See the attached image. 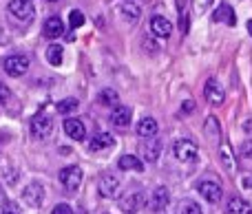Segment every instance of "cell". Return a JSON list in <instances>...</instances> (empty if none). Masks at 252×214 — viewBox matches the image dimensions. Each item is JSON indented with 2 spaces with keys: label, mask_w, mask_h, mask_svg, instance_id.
<instances>
[{
  "label": "cell",
  "mask_w": 252,
  "mask_h": 214,
  "mask_svg": "<svg viewBox=\"0 0 252 214\" xmlns=\"http://www.w3.org/2000/svg\"><path fill=\"white\" fill-rule=\"evenodd\" d=\"M51 214H73V208H71L69 203H58L51 210Z\"/></svg>",
  "instance_id": "30"
},
{
  "label": "cell",
  "mask_w": 252,
  "mask_h": 214,
  "mask_svg": "<svg viewBox=\"0 0 252 214\" xmlns=\"http://www.w3.org/2000/svg\"><path fill=\"white\" fill-rule=\"evenodd\" d=\"M115 146V139L111 133H95V135L89 139V150L91 153H102V150H109Z\"/></svg>",
  "instance_id": "11"
},
{
  "label": "cell",
  "mask_w": 252,
  "mask_h": 214,
  "mask_svg": "<svg viewBox=\"0 0 252 214\" xmlns=\"http://www.w3.org/2000/svg\"><path fill=\"white\" fill-rule=\"evenodd\" d=\"M179 214H204L199 208V203L192 201V199H184L182 203H179Z\"/></svg>",
  "instance_id": "26"
},
{
  "label": "cell",
  "mask_w": 252,
  "mask_h": 214,
  "mask_svg": "<svg viewBox=\"0 0 252 214\" xmlns=\"http://www.w3.org/2000/svg\"><path fill=\"white\" fill-rule=\"evenodd\" d=\"M244 131H246V133H252V119H248V122L244 124Z\"/></svg>",
  "instance_id": "37"
},
{
  "label": "cell",
  "mask_w": 252,
  "mask_h": 214,
  "mask_svg": "<svg viewBox=\"0 0 252 214\" xmlns=\"http://www.w3.org/2000/svg\"><path fill=\"white\" fill-rule=\"evenodd\" d=\"M69 25L73 27V29H78V27L84 25V13L80 11V9H73V11L69 13Z\"/></svg>",
  "instance_id": "29"
},
{
  "label": "cell",
  "mask_w": 252,
  "mask_h": 214,
  "mask_svg": "<svg viewBox=\"0 0 252 214\" xmlns=\"http://www.w3.org/2000/svg\"><path fill=\"white\" fill-rule=\"evenodd\" d=\"M226 210H228V214H252V206L241 197H230Z\"/></svg>",
  "instance_id": "18"
},
{
  "label": "cell",
  "mask_w": 252,
  "mask_h": 214,
  "mask_svg": "<svg viewBox=\"0 0 252 214\" xmlns=\"http://www.w3.org/2000/svg\"><path fill=\"white\" fill-rule=\"evenodd\" d=\"M100 194L102 197H106V199H111V197H115L118 194V190H120V177L118 175H102V179H100Z\"/></svg>",
  "instance_id": "13"
},
{
  "label": "cell",
  "mask_w": 252,
  "mask_h": 214,
  "mask_svg": "<svg viewBox=\"0 0 252 214\" xmlns=\"http://www.w3.org/2000/svg\"><path fill=\"white\" fill-rule=\"evenodd\" d=\"M51 131H53V122L49 115L38 113L31 119V137H35V139H47V137L51 135Z\"/></svg>",
  "instance_id": "3"
},
{
  "label": "cell",
  "mask_w": 252,
  "mask_h": 214,
  "mask_svg": "<svg viewBox=\"0 0 252 214\" xmlns=\"http://www.w3.org/2000/svg\"><path fill=\"white\" fill-rule=\"evenodd\" d=\"M42 199H44V188L38 184V181L29 184L25 188V192H22V201H25L27 206H31V208H40L42 206Z\"/></svg>",
  "instance_id": "8"
},
{
  "label": "cell",
  "mask_w": 252,
  "mask_h": 214,
  "mask_svg": "<svg viewBox=\"0 0 252 214\" xmlns=\"http://www.w3.org/2000/svg\"><path fill=\"white\" fill-rule=\"evenodd\" d=\"M206 133H213L215 137H219V124L215 117H208V124H206Z\"/></svg>",
  "instance_id": "32"
},
{
  "label": "cell",
  "mask_w": 252,
  "mask_h": 214,
  "mask_svg": "<svg viewBox=\"0 0 252 214\" xmlns=\"http://www.w3.org/2000/svg\"><path fill=\"white\" fill-rule=\"evenodd\" d=\"M97 102H100V106H113L120 102V95H118V91H113V88H104V91L97 95Z\"/></svg>",
  "instance_id": "23"
},
{
  "label": "cell",
  "mask_w": 252,
  "mask_h": 214,
  "mask_svg": "<svg viewBox=\"0 0 252 214\" xmlns=\"http://www.w3.org/2000/svg\"><path fill=\"white\" fill-rule=\"evenodd\" d=\"M120 170H135V172H142L144 170V163L139 157H135V155H124L122 159H120Z\"/></svg>",
  "instance_id": "21"
},
{
  "label": "cell",
  "mask_w": 252,
  "mask_h": 214,
  "mask_svg": "<svg viewBox=\"0 0 252 214\" xmlns=\"http://www.w3.org/2000/svg\"><path fill=\"white\" fill-rule=\"evenodd\" d=\"M182 31L184 33L188 31V16H182Z\"/></svg>",
  "instance_id": "36"
},
{
  "label": "cell",
  "mask_w": 252,
  "mask_h": 214,
  "mask_svg": "<svg viewBox=\"0 0 252 214\" xmlns=\"http://www.w3.org/2000/svg\"><path fill=\"white\" fill-rule=\"evenodd\" d=\"M49 2H58V0H49Z\"/></svg>",
  "instance_id": "41"
},
{
  "label": "cell",
  "mask_w": 252,
  "mask_h": 214,
  "mask_svg": "<svg viewBox=\"0 0 252 214\" xmlns=\"http://www.w3.org/2000/svg\"><path fill=\"white\" fill-rule=\"evenodd\" d=\"M197 190H199V194L208 203H219L221 201V197H223V190H221V186H219L217 181H201V184L197 186Z\"/></svg>",
  "instance_id": "7"
},
{
  "label": "cell",
  "mask_w": 252,
  "mask_h": 214,
  "mask_svg": "<svg viewBox=\"0 0 252 214\" xmlns=\"http://www.w3.org/2000/svg\"><path fill=\"white\" fill-rule=\"evenodd\" d=\"M144 206H146V197L142 192H128L126 197L120 199V210L124 214H135L144 210Z\"/></svg>",
  "instance_id": "5"
},
{
  "label": "cell",
  "mask_w": 252,
  "mask_h": 214,
  "mask_svg": "<svg viewBox=\"0 0 252 214\" xmlns=\"http://www.w3.org/2000/svg\"><path fill=\"white\" fill-rule=\"evenodd\" d=\"M0 214H20V210H18L11 201H4L2 206H0Z\"/></svg>",
  "instance_id": "31"
},
{
  "label": "cell",
  "mask_w": 252,
  "mask_h": 214,
  "mask_svg": "<svg viewBox=\"0 0 252 214\" xmlns=\"http://www.w3.org/2000/svg\"><path fill=\"white\" fill-rule=\"evenodd\" d=\"M60 184L64 186L69 192H75V190L82 186V168L80 166H66L60 170Z\"/></svg>",
  "instance_id": "1"
},
{
  "label": "cell",
  "mask_w": 252,
  "mask_h": 214,
  "mask_svg": "<svg viewBox=\"0 0 252 214\" xmlns=\"http://www.w3.org/2000/svg\"><path fill=\"white\" fill-rule=\"evenodd\" d=\"M0 199H2V188H0Z\"/></svg>",
  "instance_id": "40"
},
{
  "label": "cell",
  "mask_w": 252,
  "mask_h": 214,
  "mask_svg": "<svg viewBox=\"0 0 252 214\" xmlns=\"http://www.w3.org/2000/svg\"><path fill=\"white\" fill-rule=\"evenodd\" d=\"M204 95H206V100H208L213 106L223 104V100H226V91H223V86L217 82V80H208V82H206Z\"/></svg>",
  "instance_id": "9"
},
{
  "label": "cell",
  "mask_w": 252,
  "mask_h": 214,
  "mask_svg": "<svg viewBox=\"0 0 252 214\" xmlns=\"http://www.w3.org/2000/svg\"><path fill=\"white\" fill-rule=\"evenodd\" d=\"M64 133L71 137V139H75V141H82L84 137H87V126H84V122L82 119H78V117H66L64 119Z\"/></svg>",
  "instance_id": "10"
},
{
  "label": "cell",
  "mask_w": 252,
  "mask_h": 214,
  "mask_svg": "<svg viewBox=\"0 0 252 214\" xmlns=\"http://www.w3.org/2000/svg\"><path fill=\"white\" fill-rule=\"evenodd\" d=\"M58 113L60 115H71V113H75V110L80 108V104H78V100H73V97H69V100H62V102H58Z\"/></svg>",
  "instance_id": "24"
},
{
  "label": "cell",
  "mask_w": 252,
  "mask_h": 214,
  "mask_svg": "<svg viewBox=\"0 0 252 214\" xmlns=\"http://www.w3.org/2000/svg\"><path fill=\"white\" fill-rule=\"evenodd\" d=\"M120 13H122L128 22H137L139 16H142V9H139L137 4H133V2H122L120 4Z\"/></svg>",
  "instance_id": "22"
},
{
  "label": "cell",
  "mask_w": 252,
  "mask_h": 214,
  "mask_svg": "<svg viewBox=\"0 0 252 214\" xmlns=\"http://www.w3.org/2000/svg\"><path fill=\"white\" fill-rule=\"evenodd\" d=\"M239 157H241V163H244V166L250 170V168H252V139H248L244 146H241Z\"/></svg>",
  "instance_id": "28"
},
{
  "label": "cell",
  "mask_w": 252,
  "mask_h": 214,
  "mask_svg": "<svg viewBox=\"0 0 252 214\" xmlns=\"http://www.w3.org/2000/svg\"><path fill=\"white\" fill-rule=\"evenodd\" d=\"M182 110H184V113H192V110H195V102H192V100H188V102H184V106H182Z\"/></svg>",
  "instance_id": "34"
},
{
  "label": "cell",
  "mask_w": 252,
  "mask_h": 214,
  "mask_svg": "<svg viewBox=\"0 0 252 214\" xmlns=\"http://www.w3.org/2000/svg\"><path fill=\"white\" fill-rule=\"evenodd\" d=\"M159 153H161L159 139H148L146 144L142 146V157L146 159V161H151V163H155L157 159H159Z\"/></svg>",
  "instance_id": "17"
},
{
  "label": "cell",
  "mask_w": 252,
  "mask_h": 214,
  "mask_svg": "<svg viewBox=\"0 0 252 214\" xmlns=\"http://www.w3.org/2000/svg\"><path fill=\"white\" fill-rule=\"evenodd\" d=\"M9 95H11V93H9V88L4 86L2 82H0V104H4V102L9 100Z\"/></svg>",
  "instance_id": "33"
},
{
  "label": "cell",
  "mask_w": 252,
  "mask_h": 214,
  "mask_svg": "<svg viewBox=\"0 0 252 214\" xmlns=\"http://www.w3.org/2000/svg\"><path fill=\"white\" fill-rule=\"evenodd\" d=\"M168 190L166 188H155V192L151 194V201H148V206H151L153 212H161L166 206H168Z\"/></svg>",
  "instance_id": "15"
},
{
  "label": "cell",
  "mask_w": 252,
  "mask_h": 214,
  "mask_svg": "<svg viewBox=\"0 0 252 214\" xmlns=\"http://www.w3.org/2000/svg\"><path fill=\"white\" fill-rule=\"evenodd\" d=\"M173 150H175V157H177L179 161H184V163L195 161L197 155H199L197 144L195 141H190V139H177L175 141V146H173Z\"/></svg>",
  "instance_id": "2"
},
{
  "label": "cell",
  "mask_w": 252,
  "mask_h": 214,
  "mask_svg": "<svg viewBox=\"0 0 252 214\" xmlns=\"http://www.w3.org/2000/svg\"><path fill=\"white\" fill-rule=\"evenodd\" d=\"M62 33H64V25H62V20L58 16H51L47 22H44V35H47L49 40L60 38Z\"/></svg>",
  "instance_id": "16"
},
{
  "label": "cell",
  "mask_w": 252,
  "mask_h": 214,
  "mask_svg": "<svg viewBox=\"0 0 252 214\" xmlns=\"http://www.w3.org/2000/svg\"><path fill=\"white\" fill-rule=\"evenodd\" d=\"M47 60H49V64H53V66L62 64V47L60 44H51V47L47 49Z\"/></svg>",
  "instance_id": "25"
},
{
  "label": "cell",
  "mask_w": 252,
  "mask_h": 214,
  "mask_svg": "<svg viewBox=\"0 0 252 214\" xmlns=\"http://www.w3.org/2000/svg\"><path fill=\"white\" fill-rule=\"evenodd\" d=\"M219 155H221V163L226 166V170H228V172L235 170V161H232L230 146H228V144H221V148H219Z\"/></svg>",
  "instance_id": "27"
},
{
  "label": "cell",
  "mask_w": 252,
  "mask_h": 214,
  "mask_svg": "<svg viewBox=\"0 0 252 214\" xmlns=\"http://www.w3.org/2000/svg\"><path fill=\"white\" fill-rule=\"evenodd\" d=\"M111 124H113L115 128H120V131H124V128H128L130 124V108L128 106H115L113 113H111Z\"/></svg>",
  "instance_id": "14"
},
{
  "label": "cell",
  "mask_w": 252,
  "mask_h": 214,
  "mask_svg": "<svg viewBox=\"0 0 252 214\" xmlns=\"http://www.w3.org/2000/svg\"><path fill=\"white\" fill-rule=\"evenodd\" d=\"M213 20H215V22H228V25L232 27V25L237 22V18H235V11H232L230 4L223 2V4H219L217 11L213 13Z\"/></svg>",
  "instance_id": "20"
},
{
  "label": "cell",
  "mask_w": 252,
  "mask_h": 214,
  "mask_svg": "<svg viewBox=\"0 0 252 214\" xmlns=\"http://www.w3.org/2000/svg\"><path fill=\"white\" fill-rule=\"evenodd\" d=\"M157 119L155 117H144L137 122V135L139 137H155L157 135Z\"/></svg>",
  "instance_id": "19"
},
{
  "label": "cell",
  "mask_w": 252,
  "mask_h": 214,
  "mask_svg": "<svg viewBox=\"0 0 252 214\" xmlns=\"http://www.w3.org/2000/svg\"><path fill=\"white\" fill-rule=\"evenodd\" d=\"M2 69L7 71L11 78H20V75H25L27 69H29V60H27L25 55H9V57H4Z\"/></svg>",
  "instance_id": "6"
},
{
  "label": "cell",
  "mask_w": 252,
  "mask_h": 214,
  "mask_svg": "<svg viewBox=\"0 0 252 214\" xmlns=\"http://www.w3.org/2000/svg\"><path fill=\"white\" fill-rule=\"evenodd\" d=\"M248 33L252 35V20H248Z\"/></svg>",
  "instance_id": "39"
},
{
  "label": "cell",
  "mask_w": 252,
  "mask_h": 214,
  "mask_svg": "<svg viewBox=\"0 0 252 214\" xmlns=\"http://www.w3.org/2000/svg\"><path fill=\"white\" fill-rule=\"evenodd\" d=\"M7 9L18 22H29L33 18V4L29 0H9Z\"/></svg>",
  "instance_id": "4"
},
{
  "label": "cell",
  "mask_w": 252,
  "mask_h": 214,
  "mask_svg": "<svg viewBox=\"0 0 252 214\" xmlns=\"http://www.w3.org/2000/svg\"><path fill=\"white\" fill-rule=\"evenodd\" d=\"M210 2H213V0H197V7H199V9H206Z\"/></svg>",
  "instance_id": "35"
},
{
  "label": "cell",
  "mask_w": 252,
  "mask_h": 214,
  "mask_svg": "<svg viewBox=\"0 0 252 214\" xmlns=\"http://www.w3.org/2000/svg\"><path fill=\"white\" fill-rule=\"evenodd\" d=\"M184 4H186V0H177V9H179V11H184Z\"/></svg>",
  "instance_id": "38"
},
{
  "label": "cell",
  "mask_w": 252,
  "mask_h": 214,
  "mask_svg": "<svg viewBox=\"0 0 252 214\" xmlns=\"http://www.w3.org/2000/svg\"><path fill=\"white\" fill-rule=\"evenodd\" d=\"M148 27H151V33L155 35V38H161V40L168 38V35L173 33V25L161 16H153L151 22H148Z\"/></svg>",
  "instance_id": "12"
}]
</instances>
